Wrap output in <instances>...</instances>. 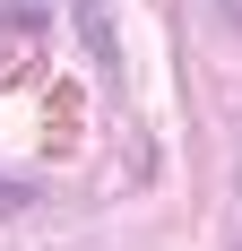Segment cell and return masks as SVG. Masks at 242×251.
<instances>
[{
	"label": "cell",
	"mask_w": 242,
	"mask_h": 251,
	"mask_svg": "<svg viewBox=\"0 0 242 251\" xmlns=\"http://www.w3.org/2000/svg\"><path fill=\"white\" fill-rule=\"evenodd\" d=\"M217 9H225V18H234V26H242V0H217Z\"/></svg>",
	"instance_id": "obj_1"
}]
</instances>
